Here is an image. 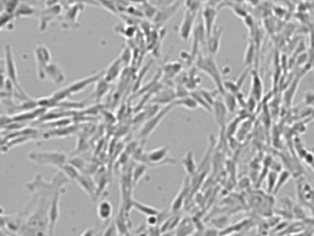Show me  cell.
Masks as SVG:
<instances>
[{
	"mask_svg": "<svg viewBox=\"0 0 314 236\" xmlns=\"http://www.w3.org/2000/svg\"><path fill=\"white\" fill-rule=\"evenodd\" d=\"M5 51V58L2 60V74L6 75V78L12 82L14 87L16 89V92L14 94V98L19 100L20 102L31 100V96L27 94L21 87L19 81V76L18 71L16 68V62L13 56L12 48L9 44H5L4 46Z\"/></svg>",
	"mask_w": 314,
	"mask_h": 236,
	"instance_id": "1",
	"label": "cell"
},
{
	"mask_svg": "<svg viewBox=\"0 0 314 236\" xmlns=\"http://www.w3.org/2000/svg\"><path fill=\"white\" fill-rule=\"evenodd\" d=\"M28 159L38 165L54 166L58 169L68 162L67 154L59 150L31 151L28 153Z\"/></svg>",
	"mask_w": 314,
	"mask_h": 236,
	"instance_id": "2",
	"label": "cell"
},
{
	"mask_svg": "<svg viewBox=\"0 0 314 236\" xmlns=\"http://www.w3.org/2000/svg\"><path fill=\"white\" fill-rule=\"evenodd\" d=\"M197 67L200 71H202L205 74L209 77L215 83L216 89L220 92V94H223L225 93L224 81L222 80L221 72L218 69L213 56L198 55L197 57Z\"/></svg>",
	"mask_w": 314,
	"mask_h": 236,
	"instance_id": "3",
	"label": "cell"
},
{
	"mask_svg": "<svg viewBox=\"0 0 314 236\" xmlns=\"http://www.w3.org/2000/svg\"><path fill=\"white\" fill-rule=\"evenodd\" d=\"M169 155V148L167 146L159 147L146 152V160L143 163L150 167H160L164 165H174L178 161Z\"/></svg>",
	"mask_w": 314,
	"mask_h": 236,
	"instance_id": "4",
	"label": "cell"
},
{
	"mask_svg": "<svg viewBox=\"0 0 314 236\" xmlns=\"http://www.w3.org/2000/svg\"><path fill=\"white\" fill-rule=\"evenodd\" d=\"M65 184H61L60 186H58L56 189L55 193L52 196L51 202H50L49 207V224H48V231H47V235L48 236H53L55 234V228H56L57 222L59 220V204H60V199L62 196L65 194Z\"/></svg>",
	"mask_w": 314,
	"mask_h": 236,
	"instance_id": "5",
	"label": "cell"
},
{
	"mask_svg": "<svg viewBox=\"0 0 314 236\" xmlns=\"http://www.w3.org/2000/svg\"><path fill=\"white\" fill-rule=\"evenodd\" d=\"M174 108L173 104H171L169 106H166L163 109H160L159 112L157 113L155 116L147 119V121L144 123L143 126L139 132V138L142 140H146L147 138L151 136V134L154 132L159 124L161 123V121L164 119L169 112H171Z\"/></svg>",
	"mask_w": 314,
	"mask_h": 236,
	"instance_id": "6",
	"label": "cell"
},
{
	"mask_svg": "<svg viewBox=\"0 0 314 236\" xmlns=\"http://www.w3.org/2000/svg\"><path fill=\"white\" fill-rule=\"evenodd\" d=\"M34 59L36 62V72L39 81H45V69L52 62V54L49 48L44 44H38L34 49Z\"/></svg>",
	"mask_w": 314,
	"mask_h": 236,
	"instance_id": "7",
	"label": "cell"
},
{
	"mask_svg": "<svg viewBox=\"0 0 314 236\" xmlns=\"http://www.w3.org/2000/svg\"><path fill=\"white\" fill-rule=\"evenodd\" d=\"M105 69H102L101 71H99L95 74L88 76L86 78L80 79L78 81L72 82L71 84H69L67 88L68 94L71 96L73 94H80L81 92L85 91L86 88L91 86L93 83H96L99 80H101L104 76H105Z\"/></svg>",
	"mask_w": 314,
	"mask_h": 236,
	"instance_id": "8",
	"label": "cell"
},
{
	"mask_svg": "<svg viewBox=\"0 0 314 236\" xmlns=\"http://www.w3.org/2000/svg\"><path fill=\"white\" fill-rule=\"evenodd\" d=\"M197 17V11H193L190 9H186L182 22L179 26V36L183 41H188L191 37L194 30L195 23Z\"/></svg>",
	"mask_w": 314,
	"mask_h": 236,
	"instance_id": "9",
	"label": "cell"
},
{
	"mask_svg": "<svg viewBox=\"0 0 314 236\" xmlns=\"http://www.w3.org/2000/svg\"><path fill=\"white\" fill-rule=\"evenodd\" d=\"M84 9V5H72L67 7L66 12L62 16V28L63 29H68V30H73L78 29L80 27V24L78 22L79 14Z\"/></svg>",
	"mask_w": 314,
	"mask_h": 236,
	"instance_id": "10",
	"label": "cell"
},
{
	"mask_svg": "<svg viewBox=\"0 0 314 236\" xmlns=\"http://www.w3.org/2000/svg\"><path fill=\"white\" fill-rule=\"evenodd\" d=\"M181 5H182L181 0H177L170 5L160 6V8L158 9V12L153 19L155 25L158 27H162L163 25L166 24L167 22L172 19L176 13L178 12Z\"/></svg>",
	"mask_w": 314,
	"mask_h": 236,
	"instance_id": "11",
	"label": "cell"
},
{
	"mask_svg": "<svg viewBox=\"0 0 314 236\" xmlns=\"http://www.w3.org/2000/svg\"><path fill=\"white\" fill-rule=\"evenodd\" d=\"M63 6L58 4L56 6H45L40 12H37L39 18V30L40 31H45L50 22L56 19L62 13Z\"/></svg>",
	"mask_w": 314,
	"mask_h": 236,
	"instance_id": "12",
	"label": "cell"
},
{
	"mask_svg": "<svg viewBox=\"0 0 314 236\" xmlns=\"http://www.w3.org/2000/svg\"><path fill=\"white\" fill-rule=\"evenodd\" d=\"M191 180H190V176L186 175L185 179H184L183 185L180 188L179 192L177 193L176 197L173 199V203L171 206V212H179L183 206L185 204V199H187V197L189 196V194L191 192Z\"/></svg>",
	"mask_w": 314,
	"mask_h": 236,
	"instance_id": "13",
	"label": "cell"
},
{
	"mask_svg": "<svg viewBox=\"0 0 314 236\" xmlns=\"http://www.w3.org/2000/svg\"><path fill=\"white\" fill-rule=\"evenodd\" d=\"M46 78L49 79L55 85H61L63 84L67 77L59 64L55 62H51L47 65L45 69Z\"/></svg>",
	"mask_w": 314,
	"mask_h": 236,
	"instance_id": "14",
	"label": "cell"
},
{
	"mask_svg": "<svg viewBox=\"0 0 314 236\" xmlns=\"http://www.w3.org/2000/svg\"><path fill=\"white\" fill-rule=\"evenodd\" d=\"M217 11L214 6H206L202 12V20H203L205 31L207 33V39L209 37L210 34L215 29Z\"/></svg>",
	"mask_w": 314,
	"mask_h": 236,
	"instance_id": "15",
	"label": "cell"
},
{
	"mask_svg": "<svg viewBox=\"0 0 314 236\" xmlns=\"http://www.w3.org/2000/svg\"><path fill=\"white\" fill-rule=\"evenodd\" d=\"M123 68L124 66H123V61L121 57L118 56L105 69L104 78L108 82L112 83L117 80L120 75L122 74Z\"/></svg>",
	"mask_w": 314,
	"mask_h": 236,
	"instance_id": "16",
	"label": "cell"
},
{
	"mask_svg": "<svg viewBox=\"0 0 314 236\" xmlns=\"http://www.w3.org/2000/svg\"><path fill=\"white\" fill-rule=\"evenodd\" d=\"M76 183L91 199H97V185L89 175L80 174Z\"/></svg>",
	"mask_w": 314,
	"mask_h": 236,
	"instance_id": "17",
	"label": "cell"
},
{
	"mask_svg": "<svg viewBox=\"0 0 314 236\" xmlns=\"http://www.w3.org/2000/svg\"><path fill=\"white\" fill-rule=\"evenodd\" d=\"M212 110L214 113V118L216 120V124L219 125L221 130H225L226 127V117H227V107L225 106L224 101L220 99H216L214 105L212 106Z\"/></svg>",
	"mask_w": 314,
	"mask_h": 236,
	"instance_id": "18",
	"label": "cell"
},
{
	"mask_svg": "<svg viewBox=\"0 0 314 236\" xmlns=\"http://www.w3.org/2000/svg\"><path fill=\"white\" fill-rule=\"evenodd\" d=\"M222 33H223L222 28L215 27L214 31H212L209 37L207 39L208 50L211 56H214L218 53V50L220 47V42H221Z\"/></svg>",
	"mask_w": 314,
	"mask_h": 236,
	"instance_id": "19",
	"label": "cell"
},
{
	"mask_svg": "<svg viewBox=\"0 0 314 236\" xmlns=\"http://www.w3.org/2000/svg\"><path fill=\"white\" fill-rule=\"evenodd\" d=\"M176 99H177V96H176L175 91L173 89L167 88L164 90H161L160 93L156 94V96H154L151 100V104L169 106V105L173 104Z\"/></svg>",
	"mask_w": 314,
	"mask_h": 236,
	"instance_id": "20",
	"label": "cell"
},
{
	"mask_svg": "<svg viewBox=\"0 0 314 236\" xmlns=\"http://www.w3.org/2000/svg\"><path fill=\"white\" fill-rule=\"evenodd\" d=\"M181 164L183 165V167L185 169V173L187 175H189L192 177L193 175L197 173V164L196 160H195V156L191 150L187 151L185 153L184 157L181 159Z\"/></svg>",
	"mask_w": 314,
	"mask_h": 236,
	"instance_id": "21",
	"label": "cell"
},
{
	"mask_svg": "<svg viewBox=\"0 0 314 236\" xmlns=\"http://www.w3.org/2000/svg\"><path fill=\"white\" fill-rule=\"evenodd\" d=\"M113 214V208L110 201L104 199L98 204L97 207V215L99 219L103 222H108L111 220Z\"/></svg>",
	"mask_w": 314,
	"mask_h": 236,
	"instance_id": "22",
	"label": "cell"
},
{
	"mask_svg": "<svg viewBox=\"0 0 314 236\" xmlns=\"http://www.w3.org/2000/svg\"><path fill=\"white\" fill-rule=\"evenodd\" d=\"M110 88H111V83L106 81L103 77L101 80H99L95 83V87H94L93 94V97L97 101H101L103 98H105L106 94H108Z\"/></svg>",
	"mask_w": 314,
	"mask_h": 236,
	"instance_id": "23",
	"label": "cell"
},
{
	"mask_svg": "<svg viewBox=\"0 0 314 236\" xmlns=\"http://www.w3.org/2000/svg\"><path fill=\"white\" fill-rule=\"evenodd\" d=\"M34 15H37V9L35 8V6H32L30 3H26V2H20L16 12H15L16 19L30 18V17H33Z\"/></svg>",
	"mask_w": 314,
	"mask_h": 236,
	"instance_id": "24",
	"label": "cell"
},
{
	"mask_svg": "<svg viewBox=\"0 0 314 236\" xmlns=\"http://www.w3.org/2000/svg\"><path fill=\"white\" fill-rule=\"evenodd\" d=\"M132 209L140 212L146 217L150 216V215H159L161 212V210H159V209L152 207V206L146 205V204L139 202L137 200H135V199L133 200V203H132Z\"/></svg>",
	"mask_w": 314,
	"mask_h": 236,
	"instance_id": "25",
	"label": "cell"
},
{
	"mask_svg": "<svg viewBox=\"0 0 314 236\" xmlns=\"http://www.w3.org/2000/svg\"><path fill=\"white\" fill-rule=\"evenodd\" d=\"M16 19L15 14L12 13H7L6 11L1 12V21H0V28L1 31H4L5 29L8 31H12L15 27L14 20Z\"/></svg>",
	"mask_w": 314,
	"mask_h": 236,
	"instance_id": "26",
	"label": "cell"
},
{
	"mask_svg": "<svg viewBox=\"0 0 314 236\" xmlns=\"http://www.w3.org/2000/svg\"><path fill=\"white\" fill-rule=\"evenodd\" d=\"M173 104L174 107L181 106V107H184V108L188 109V110H196L198 107V105H197L196 100L192 97L191 94L188 95V96L183 97V98H178V99L175 100Z\"/></svg>",
	"mask_w": 314,
	"mask_h": 236,
	"instance_id": "27",
	"label": "cell"
},
{
	"mask_svg": "<svg viewBox=\"0 0 314 236\" xmlns=\"http://www.w3.org/2000/svg\"><path fill=\"white\" fill-rule=\"evenodd\" d=\"M75 131H76L75 127H72V126H68L67 128L62 126L60 128H56L54 131H49V132L45 133L43 135V138L49 139L51 137H67V136H69V135H72Z\"/></svg>",
	"mask_w": 314,
	"mask_h": 236,
	"instance_id": "28",
	"label": "cell"
},
{
	"mask_svg": "<svg viewBox=\"0 0 314 236\" xmlns=\"http://www.w3.org/2000/svg\"><path fill=\"white\" fill-rule=\"evenodd\" d=\"M59 170L64 173V174L68 177V179H71V180L75 181V182L81 174L80 173V171H79V169L69 162H66L65 164H63L61 167L59 168Z\"/></svg>",
	"mask_w": 314,
	"mask_h": 236,
	"instance_id": "29",
	"label": "cell"
},
{
	"mask_svg": "<svg viewBox=\"0 0 314 236\" xmlns=\"http://www.w3.org/2000/svg\"><path fill=\"white\" fill-rule=\"evenodd\" d=\"M148 165L143 163V162H139L138 164H136L135 167L133 168L132 170V180H133V184H134V187H136V185L139 183V181L141 180L143 178V176L146 174L147 170H148Z\"/></svg>",
	"mask_w": 314,
	"mask_h": 236,
	"instance_id": "30",
	"label": "cell"
},
{
	"mask_svg": "<svg viewBox=\"0 0 314 236\" xmlns=\"http://www.w3.org/2000/svg\"><path fill=\"white\" fill-rule=\"evenodd\" d=\"M140 8H141L144 17H146L147 19H152V20L154 19L156 14L158 12V9H159V8H157V6L153 3H151L150 1L142 4Z\"/></svg>",
	"mask_w": 314,
	"mask_h": 236,
	"instance_id": "31",
	"label": "cell"
},
{
	"mask_svg": "<svg viewBox=\"0 0 314 236\" xmlns=\"http://www.w3.org/2000/svg\"><path fill=\"white\" fill-rule=\"evenodd\" d=\"M222 95L224 97V103H225V106L227 107L228 112H235L237 109V106H238L237 98L235 97L233 94L228 93V92H225Z\"/></svg>",
	"mask_w": 314,
	"mask_h": 236,
	"instance_id": "32",
	"label": "cell"
},
{
	"mask_svg": "<svg viewBox=\"0 0 314 236\" xmlns=\"http://www.w3.org/2000/svg\"><path fill=\"white\" fill-rule=\"evenodd\" d=\"M190 94H191L192 97L196 100V102H197L198 106L202 107V108H204V109H205L206 111H208V112H210V111L212 110V106H210L209 104L207 102V100L204 98L203 95L199 92V90H198V91L195 90V91H193Z\"/></svg>",
	"mask_w": 314,
	"mask_h": 236,
	"instance_id": "33",
	"label": "cell"
},
{
	"mask_svg": "<svg viewBox=\"0 0 314 236\" xmlns=\"http://www.w3.org/2000/svg\"><path fill=\"white\" fill-rule=\"evenodd\" d=\"M253 97L255 99L260 100L263 93V83L261 81V79L259 78L257 73L253 75Z\"/></svg>",
	"mask_w": 314,
	"mask_h": 236,
	"instance_id": "34",
	"label": "cell"
},
{
	"mask_svg": "<svg viewBox=\"0 0 314 236\" xmlns=\"http://www.w3.org/2000/svg\"><path fill=\"white\" fill-rule=\"evenodd\" d=\"M181 69H182V65L180 63H168L164 67V72H165V74L170 76V77H174V76L178 75Z\"/></svg>",
	"mask_w": 314,
	"mask_h": 236,
	"instance_id": "35",
	"label": "cell"
},
{
	"mask_svg": "<svg viewBox=\"0 0 314 236\" xmlns=\"http://www.w3.org/2000/svg\"><path fill=\"white\" fill-rule=\"evenodd\" d=\"M290 174L289 172H283V173L279 174V176L277 178V185H276V187L274 189L275 194L277 193V191H279L283 187V186H285V184L290 179Z\"/></svg>",
	"mask_w": 314,
	"mask_h": 236,
	"instance_id": "36",
	"label": "cell"
},
{
	"mask_svg": "<svg viewBox=\"0 0 314 236\" xmlns=\"http://www.w3.org/2000/svg\"><path fill=\"white\" fill-rule=\"evenodd\" d=\"M20 0H8L6 3V5L3 6V11H6L7 13H12L15 14L18 6H19Z\"/></svg>",
	"mask_w": 314,
	"mask_h": 236,
	"instance_id": "37",
	"label": "cell"
},
{
	"mask_svg": "<svg viewBox=\"0 0 314 236\" xmlns=\"http://www.w3.org/2000/svg\"><path fill=\"white\" fill-rule=\"evenodd\" d=\"M119 56L121 57V59L123 61L124 68H127L129 66L131 61H132V52H131L130 48L124 47L123 51H122V53H121V55Z\"/></svg>",
	"mask_w": 314,
	"mask_h": 236,
	"instance_id": "38",
	"label": "cell"
},
{
	"mask_svg": "<svg viewBox=\"0 0 314 236\" xmlns=\"http://www.w3.org/2000/svg\"><path fill=\"white\" fill-rule=\"evenodd\" d=\"M104 236H118L119 232H118L117 226L114 221H112V223L109 224L105 232L103 233Z\"/></svg>",
	"mask_w": 314,
	"mask_h": 236,
	"instance_id": "39",
	"label": "cell"
},
{
	"mask_svg": "<svg viewBox=\"0 0 314 236\" xmlns=\"http://www.w3.org/2000/svg\"><path fill=\"white\" fill-rule=\"evenodd\" d=\"M277 178H278V175L274 172H271L270 174H268V190L270 192L274 191L276 185H277Z\"/></svg>",
	"mask_w": 314,
	"mask_h": 236,
	"instance_id": "40",
	"label": "cell"
},
{
	"mask_svg": "<svg viewBox=\"0 0 314 236\" xmlns=\"http://www.w3.org/2000/svg\"><path fill=\"white\" fill-rule=\"evenodd\" d=\"M147 224H148L149 227H155L157 226L158 224H160V221H159V217L158 215H150L147 217Z\"/></svg>",
	"mask_w": 314,
	"mask_h": 236,
	"instance_id": "41",
	"label": "cell"
},
{
	"mask_svg": "<svg viewBox=\"0 0 314 236\" xmlns=\"http://www.w3.org/2000/svg\"><path fill=\"white\" fill-rule=\"evenodd\" d=\"M128 2H130L131 4L133 3V4H138V5H142V4H144V3H147V2H149L150 0H127Z\"/></svg>",
	"mask_w": 314,
	"mask_h": 236,
	"instance_id": "42",
	"label": "cell"
},
{
	"mask_svg": "<svg viewBox=\"0 0 314 236\" xmlns=\"http://www.w3.org/2000/svg\"><path fill=\"white\" fill-rule=\"evenodd\" d=\"M31 0H20V2H26V3H30Z\"/></svg>",
	"mask_w": 314,
	"mask_h": 236,
	"instance_id": "43",
	"label": "cell"
},
{
	"mask_svg": "<svg viewBox=\"0 0 314 236\" xmlns=\"http://www.w3.org/2000/svg\"><path fill=\"white\" fill-rule=\"evenodd\" d=\"M39 2H43V5H44V2H45V0H38Z\"/></svg>",
	"mask_w": 314,
	"mask_h": 236,
	"instance_id": "44",
	"label": "cell"
}]
</instances>
